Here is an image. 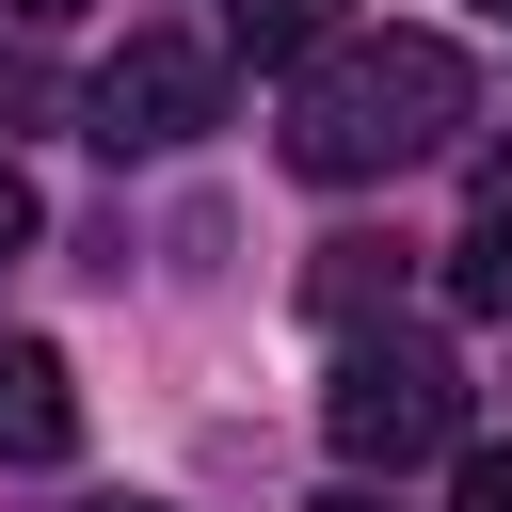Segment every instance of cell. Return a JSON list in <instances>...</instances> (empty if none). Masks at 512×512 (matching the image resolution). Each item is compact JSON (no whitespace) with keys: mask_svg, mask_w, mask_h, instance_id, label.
I'll list each match as a JSON object with an SVG mask.
<instances>
[{"mask_svg":"<svg viewBox=\"0 0 512 512\" xmlns=\"http://www.w3.org/2000/svg\"><path fill=\"white\" fill-rule=\"evenodd\" d=\"M464 112H480V80H464V48L448 32H336L320 64H288V176H320V192H352V176H416L432 144H464Z\"/></svg>","mask_w":512,"mask_h":512,"instance_id":"cell-1","label":"cell"},{"mask_svg":"<svg viewBox=\"0 0 512 512\" xmlns=\"http://www.w3.org/2000/svg\"><path fill=\"white\" fill-rule=\"evenodd\" d=\"M320 432H336V464H352V480L448 464V448H464V368H448L432 336H352V352H336V384H320Z\"/></svg>","mask_w":512,"mask_h":512,"instance_id":"cell-2","label":"cell"},{"mask_svg":"<svg viewBox=\"0 0 512 512\" xmlns=\"http://www.w3.org/2000/svg\"><path fill=\"white\" fill-rule=\"evenodd\" d=\"M208 128H224V48H192V32H128L96 64V96H80V144L96 160H176Z\"/></svg>","mask_w":512,"mask_h":512,"instance_id":"cell-3","label":"cell"},{"mask_svg":"<svg viewBox=\"0 0 512 512\" xmlns=\"http://www.w3.org/2000/svg\"><path fill=\"white\" fill-rule=\"evenodd\" d=\"M80 448V368L48 336H0V464H64Z\"/></svg>","mask_w":512,"mask_h":512,"instance_id":"cell-4","label":"cell"},{"mask_svg":"<svg viewBox=\"0 0 512 512\" xmlns=\"http://www.w3.org/2000/svg\"><path fill=\"white\" fill-rule=\"evenodd\" d=\"M352 32V0H224V48L240 64H320Z\"/></svg>","mask_w":512,"mask_h":512,"instance_id":"cell-5","label":"cell"},{"mask_svg":"<svg viewBox=\"0 0 512 512\" xmlns=\"http://www.w3.org/2000/svg\"><path fill=\"white\" fill-rule=\"evenodd\" d=\"M384 288H400V240H320V272H304V304H320L336 336H368Z\"/></svg>","mask_w":512,"mask_h":512,"instance_id":"cell-6","label":"cell"},{"mask_svg":"<svg viewBox=\"0 0 512 512\" xmlns=\"http://www.w3.org/2000/svg\"><path fill=\"white\" fill-rule=\"evenodd\" d=\"M448 304L464 320H512V192H480V224L448 240Z\"/></svg>","mask_w":512,"mask_h":512,"instance_id":"cell-7","label":"cell"},{"mask_svg":"<svg viewBox=\"0 0 512 512\" xmlns=\"http://www.w3.org/2000/svg\"><path fill=\"white\" fill-rule=\"evenodd\" d=\"M448 512H512V448L464 432V448H448Z\"/></svg>","mask_w":512,"mask_h":512,"instance_id":"cell-8","label":"cell"},{"mask_svg":"<svg viewBox=\"0 0 512 512\" xmlns=\"http://www.w3.org/2000/svg\"><path fill=\"white\" fill-rule=\"evenodd\" d=\"M16 128H48V64H32V48H0V144H16Z\"/></svg>","mask_w":512,"mask_h":512,"instance_id":"cell-9","label":"cell"},{"mask_svg":"<svg viewBox=\"0 0 512 512\" xmlns=\"http://www.w3.org/2000/svg\"><path fill=\"white\" fill-rule=\"evenodd\" d=\"M0 256H32V176L0 160Z\"/></svg>","mask_w":512,"mask_h":512,"instance_id":"cell-10","label":"cell"},{"mask_svg":"<svg viewBox=\"0 0 512 512\" xmlns=\"http://www.w3.org/2000/svg\"><path fill=\"white\" fill-rule=\"evenodd\" d=\"M0 16H16V32H64V16H80V0H0Z\"/></svg>","mask_w":512,"mask_h":512,"instance_id":"cell-11","label":"cell"},{"mask_svg":"<svg viewBox=\"0 0 512 512\" xmlns=\"http://www.w3.org/2000/svg\"><path fill=\"white\" fill-rule=\"evenodd\" d=\"M304 512H384V496H368V480H336V496H304Z\"/></svg>","mask_w":512,"mask_h":512,"instance_id":"cell-12","label":"cell"},{"mask_svg":"<svg viewBox=\"0 0 512 512\" xmlns=\"http://www.w3.org/2000/svg\"><path fill=\"white\" fill-rule=\"evenodd\" d=\"M480 16H512V0H480Z\"/></svg>","mask_w":512,"mask_h":512,"instance_id":"cell-13","label":"cell"}]
</instances>
